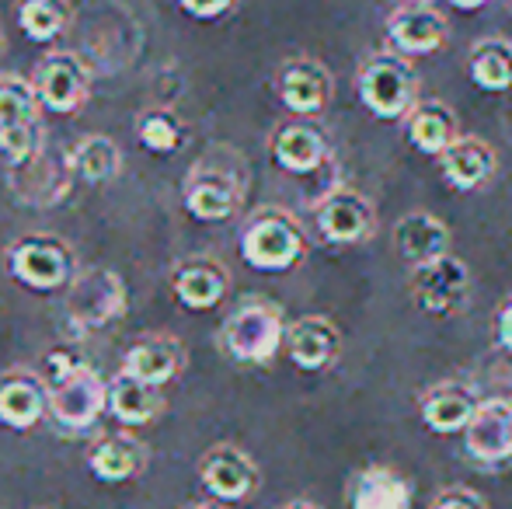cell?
<instances>
[{
	"instance_id": "1",
	"label": "cell",
	"mask_w": 512,
	"mask_h": 509,
	"mask_svg": "<svg viewBox=\"0 0 512 509\" xmlns=\"http://www.w3.org/2000/svg\"><path fill=\"white\" fill-rule=\"evenodd\" d=\"M286 328L290 325H286L283 307L276 300L248 297L227 314L220 328V346L230 360L265 367L286 346Z\"/></svg>"
},
{
	"instance_id": "2",
	"label": "cell",
	"mask_w": 512,
	"mask_h": 509,
	"mask_svg": "<svg viewBox=\"0 0 512 509\" xmlns=\"http://www.w3.org/2000/svg\"><path fill=\"white\" fill-rule=\"evenodd\" d=\"M310 241L307 231L283 206H262L241 227V255L258 272H286L304 262Z\"/></svg>"
},
{
	"instance_id": "3",
	"label": "cell",
	"mask_w": 512,
	"mask_h": 509,
	"mask_svg": "<svg viewBox=\"0 0 512 509\" xmlns=\"http://www.w3.org/2000/svg\"><path fill=\"white\" fill-rule=\"evenodd\" d=\"M418 70L405 53L391 49V53H373L363 60L356 74V91L366 112L377 119H408L418 98Z\"/></svg>"
},
{
	"instance_id": "4",
	"label": "cell",
	"mask_w": 512,
	"mask_h": 509,
	"mask_svg": "<svg viewBox=\"0 0 512 509\" xmlns=\"http://www.w3.org/2000/svg\"><path fill=\"white\" fill-rule=\"evenodd\" d=\"M39 112L42 102L32 81L18 74H0V157L11 168L42 150Z\"/></svg>"
},
{
	"instance_id": "5",
	"label": "cell",
	"mask_w": 512,
	"mask_h": 509,
	"mask_svg": "<svg viewBox=\"0 0 512 509\" xmlns=\"http://www.w3.org/2000/svg\"><path fill=\"white\" fill-rule=\"evenodd\" d=\"M7 272L28 290L53 293L74 283L77 262L63 238L53 234H25L7 245Z\"/></svg>"
},
{
	"instance_id": "6",
	"label": "cell",
	"mask_w": 512,
	"mask_h": 509,
	"mask_svg": "<svg viewBox=\"0 0 512 509\" xmlns=\"http://www.w3.org/2000/svg\"><path fill=\"white\" fill-rule=\"evenodd\" d=\"M108 408V381L88 363H77L67 374L49 381V415L67 433L91 429Z\"/></svg>"
},
{
	"instance_id": "7",
	"label": "cell",
	"mask_w": 512,
	"mask_h": 509,
	"mask_svg": "<svg viewBox=\"0 0 512 509\" xmlns=\"http://www.w3.org/2000/svg\"><path fill=\"white\" fill-rule=\"evenodd\" d=\"M411 297H415L418 311L432 314V318L460 314L471 300V269L457 255L415 265L411 269Z\"/></svg>"
},
{
	"instance_id": "8",
	"label": "cell",
	"mask_w": 512,
	"mask_h": 509,
	"mask_svg": "<svg viewBox=\"0 0 512 509\" xmlns=\"http://www.w3.org/2000/svg\"><path fill=\"white\" fill-rule=\"evenodd\" d=\"M126 311V283L112 269H84L67 286V314L81 328H102Z\"/></svg>"
},
{
	"instance_id": "9",
	"label": "cell",
	"mask_w": 512,
	"mask_h": 509,
	"mask_svg": "<svg viewBox=\"0 0 512 509\" xmlns=\"http://www.w3.org/2000/svg\"><path fill=\"white\" fill-rule=\"evenodd\" d=\"M244 182L237 171L216 164L213 157H203L185 178V210L196 220L216 224V220H230L241 210Z\"/></svg>"
},
{
	"instance_id": "10",
	"label": "cell",
	"mask_w": 512,
	"mask_h": 509,
	"mask_svg": "<svg viewBox=\"0 0 512 509\" xmlns=\"http://www.w3.org/2000/svg\"><path fill=\"white\" fill-rule=\"evenodd\" d=\"M317 234L331 245H363L377 234V206L356 189H331L314 206Z\"/></svg>"
},
{
	"instance_id": "11",
	"label": "cell",
	"mask_w": 512,
	"mask_h": 509,
	"mask_svg": "<svg viewBox=\"0 0 512 509\" xmlns=\"http://www.w3.org/2000/svg\"><path fill=\"white\" fill-rule=\"evenodd\" d=\"M35 95H39L42 109L53 116H70L77 112L91 95V70L81 56L74 53H49L46 60L35 67Z\"/></svg>"
},
{
	"instance_id": "12",
	"label": "cell",
	"mask_w": 512,
	"mask_h": 509,
	"mask_svg": "<svg viewBox=\"0 0 512 509\" xmlns=\"http://www.w3.org/2000/svg\"><path fill=\"white\" fill-rule=\"evenodd\" d=\"M199 478L203 489L220 503H244L258 492L262 485V471L251 461L248 450L234 447V443H216L199 461Z\"/></svg>"
},
{
	"instance_id": "13",
	"label": "cell",
	"mask_w": 512,
	"mask_h": 509,
	"mask_svg": "<svg viewBox=\"0 0 512 509\" xmlns=\"http://www.w3.org/2000/svg\"><path fill=\"white\" fill-rule=\"evenodd\" d=\"M276 95L286 105V112L317 119L331 105L335 81H331V70L321 60H314V56H293V60H286L279 67Z\"/></svg>"
},
{
	"instance_id": "14",
	"label": "cell",
	"mask_w": 512,
	"mask_h": 509,
	"mask_svg": "<svg viewBox=\"0 0 512 509\" xmlns=\"http://www.w3.org/2000/svg\"><path fill=\"white\" fill-rule=\"evenodd\" d=\"M331 140L324 133V126L317 119L307 116H290L286 123L276 126L269 140V154L290 175H310L328 161Z\"/></svg>"
},
{
	"instance_id": "15",
	"label": "cell",
	"mask_w": 512,
	"mask_h": 509,
	"mask_svg": "<svg viewBox=\"0 0 512 509\" xmlns=\"http://www.w3.org/2000/svg\"><path fill=\"white\" fill-rule=\"evenodd\" d=\"M283 349L293 360V367L307 370V374H321V370L335 367L342 356V332L324 314H304V318L290 321Z\"/></svg>"
},
{
	"instance_id": "16",
	"label": "cell",
	"mask_w": 512,
	"mask_h": 509,
	"mask_svg": "<svg viewBox=\"0 0 512 509\" xmlns=\"http://www.w3.org/2000/svg\"><path fill=\"white\" fill-rule=\"evenodd\" d=\"M464 447L471 461L502 464L512 461V401L509 398H481L478 412L464 429Z\"/></svg>"
},
{
	"instance_id": "17",
	"label": "cell",
	"mask_w": 512,
	"mask_h": 509,
	"mask_svg": "<svg viewBox=\"0 0 512 509\" xmlns=\"http://www.w3.org/2000/svg\"><path fill=\"white\" fill-rule=\"evenodd\" d=\"M387 39L405 56H429L446 46L450 28L432 4H398L387 14Z\"/></svg>"
},
{
	"instance_id": "18",
	"label": "cell",
	"mask_w": 512,
	"mask_h": 509,
	"mask_svg": "<svg viewBox=\"0 0 512 509\" xmlns=\"http://www.w3.org/2000/svg\"><path fill=\"white\" fill-rule=\"evenodd\" d=\"M171 290H175L178 304L189 311H213L230 293V269L220 258L192 255L171 272Z\"/></svg>"
},
{
	"instance_id": "19",
	"label": "cell",
	"mask_w": 512,
	"mask_h": 509,
	"mask_svg": "<svg viewBox=\"0 0 512 509\" xmlns=\"http://www.w3.org/2000/svg\"><path fill=\"white\" fill-rule=\"evenodd\" d=\"M481 398L467 381H436L418 394V415H422L425 429L439 436L464 433L471 415L478 412Z\"/></svg>"
},
{
	"instance_id": "20",
	"label": "cell",
	"mask_w": 512,
	"mask_h": 509,
	"mask_svg": "<svg viewBox=\"0 0 512 509\" xmlns=\"http://www.w3.org/2000/svg\"><path fill=\"white\" fill-rule=\"evenodd\" d=\"M49 415V381L35 370L14 367L0 374V422L7 429H32Z\"/></svg>"
},
{
	"instance_id": "21",
	"label": "cell",
	"mask_w": 512,
	"mask_h": 509,
	"mask_svg": "<svg viewBox=\"0 0 512 509\" xmlns=\"http://www.w3.org/2000/svg\"><path fill=\"white\" fill-rule=\"evenodd\" d=\"M436 161H439L443 182L457 192L481 189V185L492 182L495 168H499V154H495L492 143L481 140V136H471V133H460Z\"/></svg>"
},
{
	"instance_id": "22",
	"label": "cell",
	"mask_w": 512,
	"mask_h": 509,
	"mask_svg": "<svg viewBox=\"0 0 512 509\" xmlns=\"http://www.w3.org/2000/svg\"><path fill=\"white\" fill-rule=\"evenodd\" d=\"M182 367H185V346L178 339H171V335H143L122 356V370L129 377L154 387L171 384L182 374Z\"/></svg>"
},
{
	"instance_id": "23",
	"label": "cell",
	"mask_w": 512,
	"mask_h": 509,
	"mask_svg": "<svg viewBox=\"0 0 512 509\" xmlns=\"http://www.w3.org/2000/svg\"><path fill=\"white\" fill-rule=\"evenodd\" d=\"M450 245H453L450 227L436 213L411 210L394 224V248H398V255L405 258L411 269L432 262V258L450 255Z\"/></svg>"
},
{
	"instance_id": "24",
	"label": "cell",
	"mask_w": 512,
	"mask_h": 509,
	"mask_svg": "<svg viewBox=\"0 0 512 509\" xmlns=\"http://www.w3.org/2000/svg\"><path fill=\"white\" fill-rule=\"evenodd\" d=\"M147 464V447L140 440H133L129 433H108L102 440L91 443L88 450V471L98 482L119 485L136 478Z\"/></svg>"
},
{
	"instance_id": "25",
	"label": "cell",
	"mask_w": 512,
	"mask_h": 509,
	"mask_svg": "<svg viewBox=\"0 0 512 509\" xmlns=\"http://www.w3.org/2000/svg\"><path fill=\"white\" fill-rule=\"evenodd\" d=\"M405 133H408V143L418 150V154L439 157L460 136L457 112H453L446 102H439V98H425V102H418L415 109L408 112Z\"/></svg>"
},
{
	"instance_id": "26",
	"label": "cell",
	"mask_w": 512,
	"mask_h": 509,
	"mask_svg": "<svg viewBox=\"0 0 512 509\" xmlns=\"http://www.w3.org/2000/svg\"><path fill=\"white\" fill-rule=\"evenodd\" d=\"M349 509H411V485L387 464L356 471L349 485Z\"/></svg>"
},
{
	"instance_id": "27",
	"label": "cell",
	"mask_w": 512,
	"mask_h": 509,
	"mask_svg": "<svg viewBox=\"0 0 512 509\" xmlns=\"http://www.w3.org/2000/svg\"><path fill=\"white\" fill-rule=\"evenodd\" d=\"M108 412L119 422H126V426H147L164 412V394L161 387L143 384L136 377H129L126 370H119L108 381Z\"/></svg>"
},
{
	"instance_id": "28",
	"label": "cell",
	"mask_w": 512,
	"mask_h": 509,
	"mask_svg": "<svg viewBox=\"0 0 512 509\" xmlns=\"http://www.w3.org/2000/svg\"><path fill=\"white\" fill-rule=\"evenodd\" d=\"M467 74L478 84L481 91H492V95H502V91L512 88V39L506 35H488V39H478L467 53Z\"/></svg>"
},
{
	"instance_id": "29",
	"label": "cell",
	"mask_w": 512,
	"mask_h": 509,
	"mask_svg": "<svg viewBox=\"0 0 512 509\" xmlns=\"http://www.w3.org/2000/svg\"><path fill=\"white\" fill-rule=\"evenodd\" d=\"M70 168H74V175H81L91 185L112 182L122 168V150L112 136L91 133L84 140H77V147L70 150Z\"/></svg>"
},
{
	"instance_id": "30",
	"label": "cell",
	"mask_w": 512,
	"mask_h": 509,
	"mask_svg": "<svg viewBox=\"0 0 512 509\" xmlns=\"http://www.w3.org/2000/svg\"><path fill=\"white\" fill-rule=\"evenodd\" d=\"M74 7L70 0H18V25L32 42H53L67 32Z\"/></svg>"
},
{
	"instance_id": "31",
	"label": "cell",
	"mask_w": 512,
	"mask_h": 509,
	"mask_svg": "<svg viewBox=\"0 0 512 509\" xmlns=\"http://www.w3.org/2000/svg\"><path fill=\"white\" fill-rule=\"evenodd\" d=\"M136 140L150 154H175L185 143V123L171 109H147L136 123Z\"/></svg>"
},
{
	"instance_id": "32",
	"label": "cell",
	"mask_w": 512,
	"mask_h": 509,
	"mask_svg": "<svg viewBox=\"0 0 512 509\" xmlns=\"http://www.w3.org/2000/svg\"><path fill=\"white\" fill-rule=\"evenodd\" d=\"M429 509H488V503L481 492L467 489V485H446L432 496Z\"/></svg>"
},
{
	"instance_id": "33",
	"label": "cell",
	"mask_w": 512,
	"mask_h": 509,
	"mask_svg": "<svg viewBox=\"0 0 512 509\" xmlns=\"http://www.w3.org/2000/svg\"><path fill=\"white\" fill-rule=\"evenodd\" d=\"M178 7L199 21H213V18H223L227 11H234L237 0H178Z\"/></svg>"
},
{
	"instance_id": "34",
	"label": "cell",
	"mask_w": 512,
	"mask_h": 509,
	"mask_svg": "<svg viewBox=\"0 0 512 509\" xmlns=\"http://www.w3.org/2000/svg\"><path fill=\"white\" fill-rule=\"evenodd\" d=\"M495 335H499V342L512 353V293L499 304V314H495Z\"/></svg>"
},
{
	"instance_id": "35",
	"label": "cell",
	"mask_w": 512,
	"mask_h": 509,
	"mask_svg": "<svg viewBox=\"0 0 512 509\" xmlns=\"http://www.w3.org/2000/svg\"><path fill=\"white\" fill-rule=\"evenodd\" d=\"M446 4H453L457 11H481L488 0H446Z\"/></svg>"
},
{
	"instance_id": "36",
	"label": "cell",
	"mask_w": 512,
	"mask_h": 509,
	"mask_svg": "<svg viewBox=\"0 0 512 509\" xmlns=\"http://www.w3.org/2000/svg\"><path fill=\"white\" fill-rule=\"evenodd\" d=\"M279 509H324V506H317L314 499H290V503H283Z\"/></svg>"
},
{
	"instance_id": "37",
	"label": "cell",
	"mask_w": 512,
	"mask_h": 509,
	"mask_svg": "<svg viewBox=\"0 0 512 509\" xmlns=\"http://www.w3.org/2000/svg\"><path fill=\"white\" fill-rule=\"evenodd\" d=\"M185 509H230V506L220 503V499H206V503H192V506H185Z\"/></svg>"
},
{
	"instance_id": "38",
	"label": "cell",
	"mask_w": 512,
	"mask_h": 509,
	"mask_svg": "<svg viewBox=\"0 0 512 509\" xmlns=\"http://www.w3.org/2000/svg\"><path fill=\"white\" fill-rule=\"evenodd\" d=\"M401 4H432V0H401Z\"/></svg>"
},
{
	"instance_id": "39",
	"label": "cell",
	"mask_w": 512,
	"mask_h": 509,
	"mask_svg": "<svg viewBox=\"0 0 512 509\" xmlns=\"http://www.w3.org/2000/svg\"><path fill=\"white\" fill-rule=\"evenodd\" d=\"M0 46H4V39H0Z\"/></svg>"
}]
</instances>
